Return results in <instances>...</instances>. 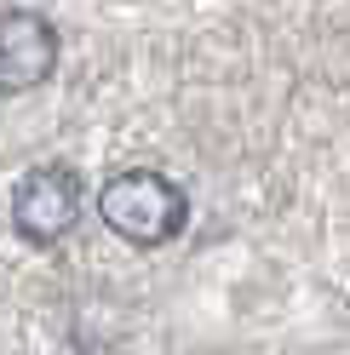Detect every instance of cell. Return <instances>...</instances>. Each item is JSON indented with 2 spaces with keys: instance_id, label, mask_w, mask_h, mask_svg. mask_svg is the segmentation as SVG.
<instances>
[{
  "instance_id": "cell-1",
  "label": "cell",
  "mask_w": 350,
  "mask_h": 355,
  "mask_svg": "<svg viewBox=\"0 0 350 355\" xmlns=\"http://www.w3.org/2000/svg\"><path fill=\"white\" fill-rule=\"evenodd\" d=\"M98 212H103V224L121 241H133V247H167V241H178L184 224H190L184 189L172 184V178L149 172V166H133V172L109 178L98 189Z\"/></svg>"
},
{
  "instance_id": "cell-3",
  "label": "cell",
  "mask_w": 350,
  "mask_h": 355,
  "mask_svg": "<svg viewBox=\"0 0 350 355\" xmlns=\"http://www.w3.org/2000/svg\"><path fill=\"white\" fill-rule=\"evenodd\" d=\"M58 69V29L40 12H0V92H29Z\"/></svg>"
},
{
  "instance_id": "cell-2",
  "label": "cell",
  "mask_w": 350,
  "mask_h": 355,
  "mask_svg": "<svg viewBox=\"0 0 350 355\" xmlns=\"http://www.w3.org/2000/svg\"><path fill=\"white\" fill-rule=\"evenodd\" d=\"M81 218V178L75 166H35L24 172V184L12 189V224L24 241L35 247H52L75 230Z\"/></svg>"
}]
</instances>
